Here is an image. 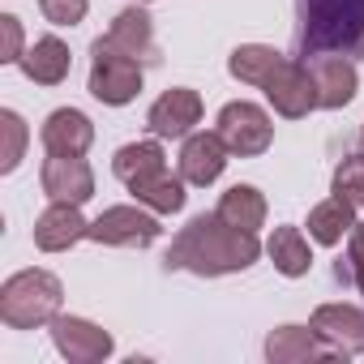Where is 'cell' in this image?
<instances>
[{"label":"cell","instance_id":"obj_6","mask_svg":"<svg viewBox=\"0 0 364 364\" xmlns=\"http://www.w3.org/2000/svg\"><path fill=\"white\" fill-rule=\"evenodd\" d=\"M219 137L228 141V150H232L236 159H257V154L270 150L274 124H270V116H266L257 103L236 99V103H228V107L219 112Z\"/></svg>","mask_w":364,"mask_h":364},{"label":"cell","instance_id":"obj_30","mask_svg":"<svg viewBox=\"0 0 364 364\" xmlns=\"http://www.w3.org/2000/svg\"><path fill=\"white\" fill-rule=\"evenodd\" d=\"M360 146H364V129H360Z\"/></svg>","mask_w":364,"mask_h":364},{"label":"cell","instance_id":"obj_31","mask_svg":"<svg viewBox=\"0 0 364 364\" xmlns=\"http://www.w3.org/2000/svg\"><path fill=\"white\" fill-rule=\"evenodd\" d=\"M141 5H150V0H141Z\"/></svg>","mask_w":364,"mask_h":364},{"label":"cell","instance_id":"obj_16","mask_svg":"<svg viewBox=\"0 0 364 364\" xmlns=\"http://www.w3.org/2000/svg\"><path fill=\"white\" fill-rule=\"evenodd\" d=\"M266 360L270 364H304V360H343L338 351H330L313 326H279L266 338Z\"/></svg>","mask_w":364,"mask_h":364},{"label":"cell","instance_id":"obj_27","mask_svg":"<svg viewBox=\"0 0 364 364\" xmlns=\"http://www.w3.org/2000/svg\"><path fill=\"white\" fill-rule=\"evenodd\" d=\"M90 9V0H39V14L52 26H77Z\"/></svg>","mask_w":364,"mask_h":364},{"label":"cell","instance_id":"obj_9","mask_svg":"<svg viewBox=\"0 0 364 364\" xmlns=\"http://www.w3.org/2000/svg\"><path fill=\"white\" fill-rule=\"evenodd\" d=\"M193 124H202V95L189 86L163 90L146 112V129L154 137H189Z\"/></svg>","mask_w":364,"mask_h":364},{"label":"cell","instance_id":"obj_29","mask_svg":"<svg viewBox=\"0 0 364 364\" xmlns=\"http://www.w3.org/2000/svg\"><path fill=\"white\" fill-rule=\"evenodd\" d=\"M347 266H351V279L355 287L364 291V223L351 228V249H347Z\"/></svg>","mask_w":364,"mask_h":364},{"label":"cell","instance_id":"obj_24","mask_svg":"<svg viewBox=\"0 0 364 364\" xmlns=\"http://www.w3.org/2000/svg\"><path fill=\"white\" fill-rule=\"evenodd\" d=\"M219 219H228L232 228L240 232H257L266 223V198L253 189V185H232L223 198H219Z\"/></svg>","mask_w":364,"mask_h":364},{"label":"cell","instance_id":"obj_4","mask_svg":"<svg viewBox=\"0 0 364 364\" xmlns=\"http://www.w3.org/2000/svg\"><path fill=\"white\" fill-rule=\"evenodd\" d=\"M141 90V60L120 52L107 35L90 43V95L107 107L133 103Z\"/></svg>","mask_w":364,"mask_h":364},{"label":"cell","instance_id":"obj_12","mask_svg":"<svg viewBox=\"0 0 364 364\" xmlns=\"http://www.w3.org/2000/svg\"><path fill=\"white\" fill-rule=\"evenodd\" d=\"M309 326H313V334H317L330 351H338L343 360L364 351V309H355V304H321Z\"/></svg>","mask_w":364,"mask_h":364},{"label":"cell","instance_id":"obj_18","mask_svg":"<svg viewBox=\"0 0 364 364\" xmlns=\"http://www.w3.org/2000/svg\"><path fill=\"white\" fill-rule=\"evenodd\" d=\"M283 65H287V56L274 52V48H266V43H240L228 56V73L236 82H245V86H266Z\"/></svg>","mask_w":364,"mask_h":364},{"label":"cell","instance_id":"obj_8","mask_svg":"<svg viewBox=\"0 0 364 364\" xmlns=\"http://www.w3.org/2000/svg\"><path fill=\"white\" fill-rule=\"evenodd\" d=\"M39 185L52 202H90L95 198V171L82 154H48L43 171H39Z\"/></svg>","mask_w":364,"mask_h":364},{"label":"cell","instance_id":"obj_2","mask_svg":"<svg viewBox=\"0 0 364 364\" xmlns=\"http://www.w3.org/2000/svg\"><path fill=\"white\" fill-rule=\"evenodd\" d=\"M364 43V0H300V48L317 52H355Z\"/></svg>","mask_w":364,"mask_h":364},{"label":"cell","instance_id":"obj_20","mask_svg":"<svg viewBox=\"0 0 364 364\" xmlns=\"http://www.w3.org/2000/svg\"><path fill=\"white\" fill-rule=\"evenodd\" d=\"M163 167H167V154H163L159 141H129L112 159V171H116L120 185H137V180H146V176H154Z\"/></svg>","mask_w":364,"mask_h":364},{"label":"cell","instance_id":"obj_28","mask_svg":"<svg viewBox=\"0 0 364 364\" xmlns=\"http://www.w3.org/2000/svg\"><path fill=\"white\" fill-rule=\"evenodd\" d=\"M0 39H5V48H0V60L5 65H18L26 52H22V22L14 18V14H5L0 18Z\"/></svg>","mask_w":364,"mask_h":364},{"label":"cell","instance_id":"obj_25","mask_svg":"<svg viewBox=\"0 0 364 364\" xmlns=\"http://www.w3.org/2000/svg\"><path fill=\"white\" fill-rule=\"evenodd\" d=\"M334 198H343L351 206H364V154H347L334 167Z\"/></svg>","mask_w":364,"mask_h":364},{"label":"cell","instance_id":"obj_11","mask_svg":"<svg viewBox=\"0 0 364 364\" xmlns=\"http://www.w3.org/2000/svg\"><path fill=\"white\" fill-rule=\"evenodd\" d=\"M309 69H313V82H317V107L338 112L355 99L360 73L343 52H317V56H309Z\"/></svg>","mask_w":364,"mask_h":364},{"label":"cell","instance_id":"obj_21","mask_svg":"<svg viewBox=\"0 0 364 364\" xmlns=\"http://www.w3.org/2000/svg\"><path fill=\"white\" fill-rule=\"evenodd\" d=\"M351 228H355V206L343 198H330V202L309 210V236L326 249H334L343 236H351Z\"/></svg>","mask_w":364,"mask_h":364},{"label":"cell","instance_id":"obj_22","mask_svg":"<svg viewBox=\"0 0 364 364\" xmlns=\"http://www.w3.org/2000/svg\"><path fill=\"white\" fill-rule=\"evenodd\" d=\"M266 253H270L274 270L287 274V279H300V274H309V266H313V253H309V240H304L300 228H274Z\"/></svg>","mask_w":364,"mask_h":364},{"label":"cell","instance_id":"obj_5","mask_svg":"<svg viewBox=\"0 0 364 364\" xmlns=\"http://www.w3.org/2000/svg\"><path fill=\"white\" fill-rule=\"evenodd\" d=\"M163 236L159 215L150 206H112L90 223V240L95 245H112V249H146Z\"/></svg>","mask_w":364,"mask_h":364},{"label":"cell","instance_id":"obj_10","mask_svg":"<svg viewBox=\"0 0 364 364\" xmlns=\"http://www.w3.org/2000/svg\"><path fill=\"white\" fill-rule=\"evenodd\" d=\"M52 343H56V351L65 355V360H73V364H99V360H107L112 355V334L103 330V326H95V321H86V317H56L52 321Z\"/></svg>","mask_w":364,"mask_h":364},{"label":"cell","instance_id":"obj_13","mask_svg":"<svg viewBox=\"0 0 364 364\" xmlns=\"http://www.w3.org/2000/svg\"><path fill=\"white\" fill-rule=\"evenodd\" d=\"M228 154L232 150L219 137V129L215 133H189L185 150H180V176H185V185H198V189L215 185L223 176V167H228Z\"/></svg>","mask_w":364,"mask_h":364},{"label":"cell","instance_id":"obj_15","mask_svg":"<svg viewBox=\"0 0 364 364\" xmlns=\"http://www.w3.org/2000/svg\"><path fill=\"white\" fill-rule=\"evenodd\" d=\"M39 137H43L48 154H86L90 141H95V124H90V116L77 112V107H56V112L43 120Z\"/></svg>","mask_w":364,"mask_h":364},{"label":"cell","instance_id":"obj_7","mask_svg":"<svg viewBox=\"0 0 364 364\" xmlns=\"http://www.w3.org/2000/svg\"><path fill=\"white\" fill-rule=\"evenodd\" d=\"M262 90H266L270 107H274L279 116H287V120H300V116H309V112L317 107V82H313L309 60H304V65H300V60H287Z\"/></svg>","mask_w":364,"mask_h":364},{"label":"cell","instance_id":"obj_17","mask_svg":"<svg viewBox=\"0 0 364 364\" xmlns=\"http://www.w3.org/2000/svg\"><path fill=\"white\" fill-rule=\"evenodd\" d=\"M18 65H22V73H26L31 82H39V86H60V82L69 77V69H73V56H69V48H65L56 35H43V39H35V43L26 48V56H22Z\"/></svg>","mask_w":364,"mask_h":364},{"label":"cell","instance_id":"obj_26","mask_svg":"<svg viewBox=\"0 0 364 364\" xmlns=\"http://www.w3.org/2000/svg\"><path fill=\"white\" fill-rule=\"evenodd\" d=\"M0 133H5V150H0V171H14L18 163H22V150H26V124H22V116L18 112H0Z\"/></svg>","mask_w":364,"mask_h":364},{"label":"cell","instance_id":"obj_23","mask_svg":"<svg viewBox=\"0 0 364 364\" xmlns=\"http://www.w3.org/2000/svg\"><path fill=\"white\" fill-rule=\"evenodd\" d=\"M107 39L120 48V52H129V56H150L154 52V22H150V14L146 9H124V14H116V22H112V31H107Z\"/></svg>","mask_w":364,"mask_h":364},{"label":"cell","instance_id":"obj_19","mask_svg":"<svg viewBox=\"0 0 364 364\" xmlns=\"http://www.w3.org/2000/svg\"><path fill=\"white\" fill-rule=\"evenodd\" d=\"M129 193L141 206H150L154 215H176V210H185V176H171L163 167V171L137 180V185H129Z\"/></svg>","mask_w":364,"mask_h":364},{"label":"cell","instance_id":"obj_1","mask_svg":"<svg viewBox=\"0 0 364 364\" xmlns=\"http://www.w3.org/2000/svg\"><path fill=\"white\" fill-rule=\"evenodd\" d=\"M262 257L257 232H240L228 219L215 215H198L189 219V228H180V236L167 249V270H189L198 279H219V274H236L249 270Z\"/></svg>","mask_w":364,"mask_h":364},{"label":"cell","instance_id":"obj_3","mask_svg":"<svg viewBox=\"0 0 364 364\" xmlns=\"http://www.w3.org/2000/svg\"><path fill=\"white\" fill-rule=\"evenodd\" d=\"M65 287L48 270H22L0 287V321L9 330H39L60 317Z\"/></svg>","mask_w":364,"mask_h":364},{"label":"cell","instance_id":"obj_14","mask_svg":"<svg viewBox=\"0 0 364 364\" xmlns=\"http://www.w3.org/2000/svg\"><path fill=\"white\" fill-rule=\"evenodd\" d=\"M77 240H90V223L82 219V206L73 202H52L39 219H35V245L43 253H65Z\"/></svg>","mask_w":364,"mask_h":364}]
</instances>
